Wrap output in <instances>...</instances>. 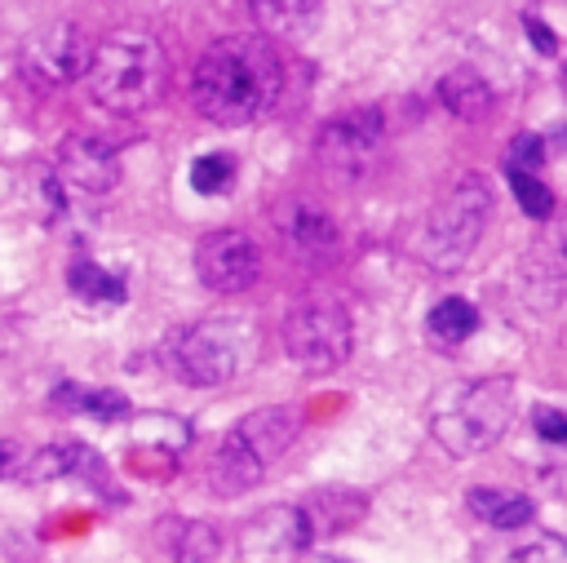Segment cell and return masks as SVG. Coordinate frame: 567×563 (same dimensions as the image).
I'll return each mask as SVG.
<instances>
[{"mask_svg": "<svg viewBox=\"0 0 567 563\" xmlns=\"http://www.w3.org/2000/svg\"><path fill=\"white\" fill-rule=\"evenodd\" d=\"M563 89H567V62H563Z\"/></svg>", "mask_w": 567, "mask_h": 563, "instance_id": "83f0119b", "label": "cell"}, {"mask_svg": "<svg viewBox=\"0 0 567 563\" xmlns=\"http://www.w3.org/2000/svg\"><path fill=\"white\" fill-rule=\"evenodd\" d=\"M532 426H536V434L545 439V443H567V412L563 408H536L532 412Z\"/></svg>", "mask_w": 567, "mask_h": 563, "instance_id": "484cf974", "label": "cell"}, {"mask_svg": "<svg viewBox=\"0 0 567 563\" xmlns=\"http://www.w3.org/2000/svg\"><path fill=\"white\" fill-rule=\"evenodd\" d=\"M284 58L266 31L213 40L190 71V102L204 120L239 129L261 120L284 98Z\"/></svg>", "mask_w": 567, "mask_h": 563, "instance_id": "6da1fadb", "label": "cell"}, {"mask_svg": "<svg viewBox=\"0 0 567 563\" xmlns=\"http://www.w3.org/2000/svg\"><path fill=\"white\" fill-rule=\"evenodd\" d=\"M53 408L80 412V417H93V421H124L128 417V399L120 390H102V386H84V381L53 386Z\"/></svg>", "mask_w": 567, "mask_h": 563, "instance_id": "ac0fdd59", "label": "cell"}, {"mask_svg": "<svg viewBox=\"0 0 567 563\" xmlns=\"http://www.w3.org/2000/svg\"><path fill=\"white\" fill-rule=\"evenodd\" d=\"M270 222L284 239V248L306 262V266H328L337 262L341 253V231H337V217L315 204L310 195H284L275 208H270Z\"/></svg>", "mask_w": 567, "mask_h": 563, "instance_id": "7c38bea8", "label": "cell"}, {"mask_svg": "<svg viewBox=\"0 0 567 563\" xmlns=\"http://www.w3.org/2000/svg\"><path fill=\"white\" fill-rule=\"evenodd\" d=\"M509 559H518V563H536V559H549V563H567V541L563 536H545V541H532V545H514V554Z\"/></svg>", "mask_w": 567, "mask_h": 563, "instance_id": "d4e9b609", "label": "cell"}, {"mask_svg": "<svg viewBox=\"0 0 567 563\" xmlns=\"http://www.w3.org/2000/svg\"><path fill=\"white\" fill-rule=\"evenodd\" d=\"M315 541H323L319 519H315L310 501L297 497V501H288V505H270V510H261V514L244 528L239 554H244V559H284V554H301V550H310Z\"/></svg>", "mask_w": 567, "mask_h": 563, "instance_id": "5bb4252c", "label": "cell"}, {"mask_svg": "<svg viewBox=\"0 0 567 563\" xmlns=\"http://www.w3.org/2000/svg\"><path fill=\"white\" fill-rule=\"evenodd\" d=\"M297 434H301V408H292V403H275V408H257V412L239 417L217 443L208 488L217 497L252 492L266 479V470L297 443Z\"/></svg>", "mask_w": 567, "mask_h": 563, "instance_id": "3957f363", "label": "cell"}, {"mask_svg": "<svg viewBox=\"0 0 567 563\" xmlns=\"http://www.w3.org/2000/svg\"><path fill=\"white\" fill-rule=\"evenodd\" d=\"M439 102L456 115V120H487L492 115V106H496V93H492V84L478 75V71H447L443 80H439Z\"/></svg>", "mask_w": 567, "mask_h": 563, "instance_id": "e0dca14e", "label": "cell"}, {"mask_svg": "<svg viewBox=\"0 0 567 563\" xmlns=\"http://www.w3.org/2000/svg\"><path fill=\"white\" fill-rule=\"evenodd\" d=\"M89 62H93V40L71 18H58V22L31 31L18 49V71L35 89H66V84L84 80Z\"/></svg>", "mask_w": 567, "mask_h": 563, "instance_id": "ba28073f", "label": "cell"}, {"mask_svg": "<svg viewBox=\"0 0 567 563\" xmlns=\"http://www.w3.org/2000/svg\"><path fill=\"white\" fill-rule=\"evenodd\" d=\"M284 350L301 372H337L354 350L350 310L332 297H306L284 315Z\"/></svg>", "mask_w": 567, "mask_h": 563, "instance_id": "52a82bcc", "label": "cell"}, {"mask_svg": "<svg viewBox=\"0 0 567 563\" xmlns=\"http://www.w3.org/2000/svg\"><path fill=\"white\" fill-rule=\"evenodd\" d=\"M518 293L532 310H554L567 301V213H549L540 222V235L518 262Z\"/></svg>", "mask_w": 567, "mask_h": 563, "instance_id": "30bf717a", "label": "cell"}, {"mask_svg": "<svg viewBox=\"0 0 567 563\" xmlns=\"http://www.w3.org/2000/svg\"><path fill=\"white\" fill-rule=\"evenodd\" d=\"M53 182L66 195L102 199L120 186V155L97 133H66L58 142V155H53Z\"/></svg>", "mask_w": 567, "mask_h": 563, "instance_id": "8fae6325", "label": "cell"}, {"mask_svg": "<svg viewBox=\"0 0 567 563\" xmlns=\"http://www.w3.org/2000/svg\"><path fill=\"white\" fill-rule=\"evenodd\" d=\"M492 208H496V199H492V186H487L483 173L456 177V182L439 195V204L425 213V222H421V231H416V244H412L416 257H421L430 270H439V275L461 270V266L470 262V253L478 248V239L487 235Z\"/></svg>", "mask_w": 567, "mask_h": 563, "instance_id": "277c9868", "label": "cell"}, {"mask_svg": "<svg viewBox=\"0 0 567 563\" xmlns=\"http://www.w3.org/2000/svg\"><path fill=\"white\" fill-rule=\"evenodd\" d=\"M425 332L439 341V346H461L478 332V310L465 301V297H443L430 306L425 315Z\"/></svg>", "mask_w": 567, "mask_h": 563, "instance_id": "d6986e66", "label": "cell"}, {"mask_svg": "<svg viewBox=\"0 0 567 563\" xmlns=\"http://www.w3.org/2000/svg\"><path fill=\"white\" fill-rule=\"evenodd\" d=\"M381 142H385V120L377 106H354V111H341L332 115L319 137H315V160L319 168L332 177V182H359L377 155H381Z\"/></svg>", "mask_w": 567, "mask_h": 563, "instance_id": "9c48e42d", "label": "cell"}, {"mask_svg": "<svg viewBox=\"0 0 567 563\" xmlns=\"http://www.w3.org/2000/svg\"><path fill=\"white\" fill-rule=\"evenodd\" d=\"M514 421V377H478L465 386H452L434 412H430V434L443 443L452 457H478Z\"/></svg>", "mask_w": 567, "mask_h": 563, "instance_id": "5b68a950", "label": "cell"}, {"mask_svg": "<svg viewBox=\"0 0 567 563\" xmlns=\"http://www.w3.org/2000/svg\"><path fill=\"white\" fill-rule=\"evenodd\" d=\"M173 536H164L168 554L177 559H217L221 554V541L208 523H190V519H177V523H164Z\"/></svg>", "mask_w": 567, "mask_h": 563, "instance_id": "44dd1931", "label": "cell"}, {"mask_svg": "<svg viewBox=\"0 0 567 563\" xmlns=\"http://www.w3.org/2000/svg\"><path fill=\"white\" fill-rule=\"evenodd\" d=\"M545 164V142L536 133H518L505 151V168H540Z\"/></svg>", "mask_w": 567, "mask_h": 563, "instance_id": "cb8c5ba5", "label": "cell"}, {"mask_svg": "<svg viewBox=\"0 0 567 563\" xmlns=\"http://www.w3.org/2000/svg\"><path fill=\"white\" fill-rule=\"evenodd\" d=\"M465 505H470L474 519H483L496 532H518V528H527L536 519L532 497H523L514 488H470L465 492Z\"/></svg>", "mask_w": 567, "mask_h": 563, "instance_id": "9a60e30c", "label": "cell"}, {"mask_svg": "<svg viewBox=\"0 0 567 563\" xmlns=\"http://www.w3.org/2000/svg\"><path fill=\"white\" fill-rule=\"evenodd\" d=\"M505 177H509V191H514V199H518V208H523L527 217L545 222V217L554 213V195H549V186L536 177V168H505Z\"/></svg>", "mask_w": 567, "mask_h": 563, "instance_id": "603a6c76", "label": "cell"}, {"mask_svg": "<svg viewBox=\"0 0 567 563\" xmlns=\"http://www.w3.org/2000/svg\"><path fill=\"white\" fill-rule=\"evenodd\" d=\"M523 31L532 35V49H536V53H545V58L558 53V35H554V27H545L536 13H523Z\"/></svg>", "mask_w": 567, "mask_h": 563, "instance_id": "4316f807", "label": "cell"}, {"mask_svg": "<svg viewBox=\"0 0 567 563\" xmlns=\"http://www.w3.org/2000/svg\"><path fill=\"white\" fill-rule=\"evenodd\" d=\"M235 182V155L226 151H208V155H195L190 164V186L199 195H226Z\"/></svg>", "mask_w": 567, "mask_h": 563, "instance_id": "7402d4cb", "label": "cell"}, {"mask_svg": "<svg viewBox=\"0 0 567 563\" xmlns=\"http://www.w3.org/2000/svg\"><path fill=\"white\" fill-rule=\"evenodd\" d=\"M257 359V328L239 315L195 319L168 341V368L186 386H226Z\"/></svg>", "mask_w": 567, "mask_h": 563, "instance_id": "8992f818", "label": "cell"}, {"mask_svg": "<svg viewBox=\"0 0 567 563\" xmlns=\"http://www.w3.org/2000/svg\"><path fill=\"white\" fill-rule=\"evenodd\" d=\"M66 288L75 297H84V301H124V279L111 275V270H102L89 257H75L66 266Z\"/></svg>", "mask_w": 567, "mask_h": 563, "instance_id": "ffe728a7", "label": "cell"}, {"mask_svg": "<svg viewBox=\"0 0 567 563\" xmlns=\"http://www.w3.org/2000/svg\"><path fill=\"white\" fill-rule=\"evenodd\" d=\"M248 18L257 22V31L266 35H301L319 22L323 13V0H244Z\"/></svg>", "mask_w": 567, "mask_h": 563, "instance_id": "2e32d148", "label": "cell"}, {"mask_svg": "<svg viewBox=\"0 0 567 563\" xmlns=\"http://www.w3.org/2000/svg\"><path fill=\"white\" fill-rule=\"evenodd\" d=\"M195 275L208 293H248L261 279V248L248 231H213L195 244Z\"/></svg>", "mask_w": 567, "mask_h": 563, "instance_id": "4fadbf2b", "label": "cell"}, {"mask_svg": "<svg viewBox=\"0 0 567 563\" xmlns=\"http://www.w3.org/2000/svg\"><path fill=\"white\" fill-rule=\"evenodd\" d=\"M84 89L97 106L115 115L151 111L168 89V53L142 27H115L93 44Z\"/></svg>", "mask_w": 567, "mask_h": 563, "instance_id": "7a4b0ae2", "label": "cell"}]
</instances>
